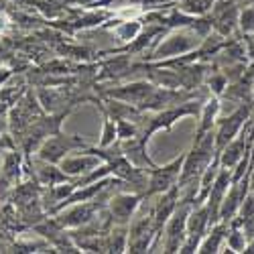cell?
I'll return each instance as SVG.
<instances>
[{"label":"cell","instance_id":"1","mask_svg":"<svg viewBox=\"0 0 254 254\" xmlns=\"http://www.w3.org/2000/svg\"><path fill=\"white\" fill-rule=\"evenodd\" d=\"M6 27V16L4 14H0V31H2Z\"/></svg>","mask_w":254,"mask_h":254}]
</instances>
